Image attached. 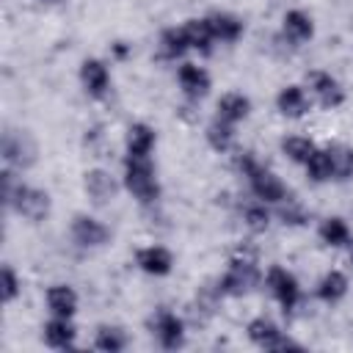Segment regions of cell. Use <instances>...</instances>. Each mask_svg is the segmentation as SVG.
<instances>
[{
    "instance_id": "6da1fadb",
    "label": "cell",
    "mask_w": 353,
    "mask_h": 353,
    "mask_svg": "<svg viewBox=\"0 0 353 353\" xmlns=\"http://www.w3.org/2000/svg\"><path fill=\"white\" fill-rule=\"evenodd\" d=\"M121 185L124 190L138 201V204H157L160 201V179L152 157H135L124 154V171H121Z\"/></svg>"
},
{
    "instance_id": "7a4b0ae2",
    "label": "cell",
    "mask_w": 353,
    "mask_h": 353,
    "mask_svg": "<svg viewBox=\"0 0 353 353\" xmlns=\"http://www.w3.org/2000/svg\"><path fill=\"white\" fill-rule=\"evenodd\" d=\"M262 276H265V273L259 270L256 256L248 254V251H237V254L229 259L223 276L218 279V290H221V295L243 298V295H248V292H254V290L259 287Z\"/></svg>"
},
{
    "instance_id": "3957f363",
    "label": "cell",
    "mask_w": 353,
    "mask_h": 353,
    "mask_svg": "<svg viewBox=\"0 0 353 353\" xmlns=\"http://www.w3.org/2000/svg\"><path fill=\"white\" fill-rule=\"evenodd\" d=\"M0 154H3L8 168L25 171L39 160V143H36L30 130H6L3 143H0Z\"/></svg>"
},
{
    "instance_id": "277c9868",
    "label": "cell",
    "mask_w": 353,
    "mask_h": 353,
    "mask_svg": "<svg viewBox=\"0 0 353 353\" xmlns=\"http://www.w3.org/2000/svg\"><path fill=\"white\" fill-rule=\"evenodd\" d=\"M8 207H11L19 218H25V221H30V223H39V221H44V218L50 215L52 199H50L47 190H41V188H36V185L19 182L17 190H14V196H11V201H8Z\"/></svg>"
},
{
    "instance_id": "5b68a950",
    "label": "cell",
    "mask_w": 353,
    "mask_h": 353,
    "mask_svg": "<svg viewBox=\"0 0 353 353\" xmlns=\"http://www.w3.org/2000/svg\"><path fill=\"white\" fill-rule=\"evenodd\" d=\"M268 292L276 298V303L284 309V312H292L298 303H301V284L295 279V273H290L287 268L281 265H270L262 276Z\"/></svg>"
},
{
    "instance_id": "8992f818",
    "label": "cell",
    "mask_w": 353,
    "mask_h": 353,
    "mask_svg": "<svg viewBox=\"0 0 353 353\" xmlns=\"http://www.w3.org/2000/svg\"><path fill=\"white\" fill-rule=\"evenodd\" d=\"M306 91H309L312 102H317L323 110H336L345 102L342 83L331 72H325V69H312L306 74Z\"/></svg>"
},
{
    "instance_id": "52a82bcc",
    "label": "cell",
    "mask_w": 353,
    "mask_h": 353,
    "mask_svg": "<svg viewBox=\"0 0 353 353\" xmlns=\"http://www.w3.org/2000/svg\"><path fill=\"white\" fill-rule=\"evenodd\" d=\"M149 328H152L154 339L160 342V347H165V350H176L185 345V320L171 309H157L149 317Z\"/></svg>"
},
{
    "instance_id": "ba28073f",
    "label": "cell",
    "mask_w": 353,
    "mask_h": 353,
    "mask_svg": "<svg viewBox=\"0 0 353 353\" xmlns=\"http://www.w3.org/2000/svg\"><path fill=\"white\" fill-rule=\"evenodd\" d=\"M245 182H248L254 199H259V201H265V204H273V207L290 196V193H287V185L281 182V176H279L276 171L265 168L262 163L245 176Z\"/></svg>"
},
{
    "instance_id": "9c48e42d",
    "label": "cell",
    "mask_w": 353,
    "mask_h": 353,
    "mask_svg": "<svg viewBox=\"0 0 353 353\" xmlns=\"http://www.w3.org/2000/svg\"><path fill=\"white\" fill-rule=\"evenodd\" d=\"M69 234H72V240H74L80 248H88V251H91V248H102V245L110 243V229H108L99 218H94V215H88V212H80V215L72 218Z\"/></svg>"
},
{
    "instance_id": "30bf717a",
    "label": "cell",
    "mask_w": 353,
    "mask_h": 353,
    "mask_svg": "<svg viewBox=\"0 0 353 353\" xmlns=\"http://www.w3.org/2000/svg\"><path fill=\"white\" fill-rule=\"evenodd\" d=\"M176 83H179V91L188 102H201L212 88L210 72L204 66L193 63V61H182L176 66Z\"/></svg>"
},
{
    "instance_id": "8fae6325",
    "label": "cell",
    "mask_w": 353,
    "mask_h": 353,
    "mask_svg": "<svg viewBox=\"0 0 353 353\" xmlns=\"http://www.w3.org/2000/svg\"><path fill=\"white\" fill-rule=\"evenodd\" d=\"M119 188H124V185H119V179L108 168H88L83 174V190H85L88 201L97 204V207H105V204L116 201Z\"/></svg>"
},
{
    "instance_id": "7c38bea8",
    "label": "cell",
    "mask_w": 353,
    "mask_h": 353,
    "mask_svg": "<svg viewBox=\"0 0 353 353\" xmlns=\"http://www.w3.org/2000/svg\"><path fill=\"white\" fill-rule=\"evenodd\" d=\"M80 85L91 99H105L110 94V69L102 58H85L80 63Z\"/></svg>"
},
{
    "instance_id": "4fadbf2b",
    "label": "cell",
    "mask_w": 353,
    "mask_h": 353,
    "mask_svg": "<svg viewBox=\"0 0 353 353\" xmlns=\"http://www.w3.org/2000/svg\"><path fill=\"white\" fill-rule=\"evenodd\" d=\"M312 105H314V102H312L306 85H298V83L284 85V88L276 94V110H279L284 119H292V121L309 116Z\"/></svg>"
},
{
    "instance_id": "5bb4252c",
    "label": "cell",
    "mask_w": 353,
    "mask_h": 353,
    "mask_svg": "<svg viewBox=\"0 0 353 353\" xmlns=\"http://www.w3.org/2000/svg\"><path fill=\"white\" fill-rule=\"evenodd\" d=\"M135 265L146 276H168L174 270V254L160 243H149L135 251Z\"/></svg>"
},
{
    "instance_id": "9a60e30c",
    "label": "cell",
    "mask_w": 353,
    "mask_h": 353,
    "mask_svg": "<svg viewBox=\"0 0 353 353\" xmlns=\"http://www.w3.org/2000/svg\"><path fill=\"white\" fill-rule=\"evenodd\" d=\"M157 146V132L152 124L146 121H132L124 130V154H135V157H152Z\"/></svg>"
},
{
    "instance_id": "2e32d148",
    "label": "cell",
    "mask_w": 353,
    "mask_h": 353,
    "mask_svg": "<svg viewBox=\"0 0 353 353\" xmlns=\"http://www.w3.org/2000/svg\"><path fill=\"white\" fill-rule=\"evenodd\" d=\"M281 36L290 44H295V47L312 41V36H314V19H312V14H306L303 8H290L284 14V19H281Z\"/></svg>"
},
{
    "instance_id": "e0dca14e",
    "label": "cell",
    "mask_w": 353,
    "mask_h": 353,
    "mask_svg": "<svg viewBox=\"0 0 353 353\" xmlns=\"http://www.w3.org/2000/svg\"><path fill=\"white\" fill-rule=\"evenodd\" d=\"M41 339L47 347H55V350H69L74 347V339H77V328L72 323V317H50L41 328Z\"/></svg>"
},
{
    "instance_id": "ac0fdd59",
    "label": "cell",
    "mask_w": 353,
    "mask_h": 353,
    "mask_svg": "<svg viewBox=\"0 0 353 353\" xmlns=\"http://www.w3.org/2000/svg\"><path fill=\"white\" fill-rule=\"evenodd\" d=\"M248 113H251V99L243 91H226L215 102V116L223 119V121H229V124L245 121Z\"/></svg>"
},
{
    "instance_id": "d6986e66",
    "label": "cell",
    "mask_w": 353,
    "mask_h": 353,
    "mask_svg": "<svg viewBox=\"0 0 353 353\" xmlns=\"http://www.w3.org/2000/svg\"><path fill=\"white\" fill-rule=\"evenodd\" d=\"M207 25H210V33L215 41L221 44H234L240 36H243V19L229 14V11H212L207 14Z\"/></svg>"
},
{
    "instance_id": "ffe728a7",
    "label": "cell",
    "mask_w": 353,
    "mask_h": 353,
    "mask_svg": "<svg viewBox=\"0 0 353 353\" xmlns=\"http://www.w3.org/2000/svg\"><path fill=\"white\" fill-rule=\"evenodd\" d=\"M234 127H237V124H229V121H223V119L215 116V119L204 127V141L210 143L212 152L226 154V152H232L234 143H237V132H234Z\"/></svg>"
},
{
    "instance_id": "44dd1931",
    "label": "cell",
    "mask_w": 353,
    "mask_h": 353,
    "mask_svg": "<svg viewBox=\"0 0 353 353\" xmlns=\"http://www.w3.org/2000/svg\"><path fill=\"white\" fill-rule=\"evenodd\" d=\"M44 301H47L50 314H55V317H74V312H77V292L69 284H52V287H47Z\"/></svg>"
},
{
    "instance_id": "7402d4cb",
    "label": "cell",
    "mask_w": 353,
    "mask_h": 353,
    "mask_svg": "<svg viewBox=\"0 0 353 353\" xmlns=\"http://www.w3.org/2000/svg\"><path fill=\"white\" fill-rule=\"evenodd\" d=\"M188 50H190V44H188V36H185L182 25L165 28L160 33V39H157V55L163 61H182Z\"/></svg>"
},
{
    "instance_id": "603a6c76",
    "label": "cell",
    "mask_w": 353,
    "mask_h": 353,
    "mask_svg": "<svg viewBox=\"0 0 353 353\" xmlns=\"http://www.w3.org/2000/svg\"><path fill=\"white\" fill-rule=\"evenodd\" d=\"M347 287H350V281H347V276L342 270H325L320 276L317 287H314V295L323 303H339L347 295Z\"/></svg>"
},
{
    "instance_id": "cb8c5ba5",
    "label": "cell",
    "mask_w": 353,
    "mask_h": 353,
    "mask_svg": "<svg viewBox=\"0 0 353 353\" xmlns=\"http://www.w3.org/2000/svg\"><path fill=\"white\" fill-rule=\"evenodd\" d=\"M325 154L331 160V176H334V182L353 179V146L334 141V143H325Z\"/></svg>"
},
{
    "instance_id": "d4e9b609",
    "label": "cell",
    "mask_w": 353,
    "mask_h": 353,
    "mask_svg": "<svg viewBox=\"0 0 353 353\" xmlns=\"http://www.w3.org/2000/svg\"><path fill=\"white\" fill-rule=\"evenodd\" d=\"M317 237H320L328 248H345L347 240L353 237V232H350V226H347L345 218H339V215H328V218L320 221V226H317Z\"/></svg>"
},
{
    "instance_id": "484cf974",
    "label": "cell",
    "mask_w": 353,
    "mask_h": 353,
    "mask_svg": "<svg viewBox=\"0 0 353 353\" xmlns=\"http://www.w3.org/2000/svg\"><path fill=\"white\" fill-rule=\"evenodd\" d=\"M182 30L188 36V44L190 50H199V52H210L215 39L210 33V25H207V17H190L182 22Z\"/></svg>"
},
{
    "instance_id": "4316f807",
    "label": "cell",
    "mask_w": 353,
    "mask_h": 353,
    "mask_svg": "<svg viewBox=\"0 0 353 353\" xmlns=\"http://www.w3.org/2000/svg\"><path fill=\"white\" fill-rule=\"evenodd\" d=\"M314 152H317V143L309 135H287V138H281V154L295 165H306Z\"/></svg>"
},
{
    "instance_id": "83f0119b",
    "label": "cell",
    "mask_w": 353,
    "mask_h": 353,
    "mask_svg": "<svg viewBox=\"0 0 353 353\" xmlns=\"http://www.w3.org/2000/svg\"><path fill=\"white\" fill-rule=\"evenodd\" d=\"M245 334H248V339L254 342V345H259V347H265V350H270L273 347V342L284 334L270 317H254L248 325H245Z\"/></svg>"
},
{
    "instance_id": "f1b7e54d",
    "label": "cell",
    "mask_w": 353,
    "mask_h": 353,
    "mask_svg": "<svg viewBox=\"0 0 353 353\" xmlns=\"http://www.w3.org/2000/svg\"><path fill=\"white\" fill-rule=\"evenodd\" d=\"M240 218H243L248 232H265L270 226V221H273V212H270V204H265L259 199H251V201L243 204Z\"/></svg>"
},
{
    "instance_id": "f546056e",
    "label": "cell",
    "mask_w": 353,
    "mask_h": 353,
    "mask_svg": "<svg viewBox=\"0 0 353 353\" xmlns=\"http://www.w3.org/2000/svg\"><path fill=\"white\" fill-rule=\"evenodd\" d=\"M94 347L102 350V353H119L127 347V331L121 325H99L97 334H94Z\"/></svg>"
},
{
    "instance_id": "4dcf8cb0",
    "label": "cell",
    "mask_w": 353,
    "mask_h": 353,
    "mask_svg": "<svg viewBox=\"0 0 353 353\" xmlns=\"http://www.w3.org/2000/svg\"><path fill=\"white\" fill-rule=\"evenodd\" d=\"M284 226H306L309 223V210L298 201V199H284L276 204V212H273Z\"/></svg>"
},
{
    "instance_id": "1f68e13d",
    "label": "cell",
    "mask_w": 353,
    "mask_h": 353,
    "mask_svg": "<svg viewBox=\"0 0 353 353\" xmlns=\"http://www.w3.org/2000/svg\"><path fill=\"white\" fill-rule=\"evenodd\" d=\"M303 168H306V176H309L312 182H317V185L334 182V176H331V160H328V154H325V146H317V152L309 157V163H306Z\"/></svg>"
},
{
    "instance_id": "d6a6232c",
    "label": "cell",
    "mask_w": 353,
    "mask_h": 353,
    "mask_svg": "<svg viewBox=\"0 0 353 353\" xmlns=\"http://www.w3.org/2000/svg\"><path fill=\"white\" fill-rule=\"evenodd\" d=\"M19 292H22V279L17 276V270L11 265H3V270H0V295H3V303L17 301Z\"/></svg>"
},
{
    "instance_id": "836d02e7",
    "label": "cell",
    "mask_w": 353,
    "mask_h": 353,
    "mask_svg": "<svg viewBox=\"0 0 353 353\" xmlns=\"http://www.w3.org/2000/svg\"><path fill=\"white\" fill-rule=\"evenodd\" d=\"M232 165H234V171L245 179V176L259 165V160L254 157V152H237V154H234V160H232Z\"/></svg>"
},
{
    "instance_id": "e575fe53",
    "label": "cell",
    "mask_w": 353,
    "mask_h": 353,
    "mask_svg": "<svg viewBox=\"0 0 353 353\" xmlns=\"http://www.w3.org/2000/svg\"><path fill=\"white\" fill-rule=\"evenodd\" d=\"M132 55V44H127V41H113L110 44V58L113 61H127Z\"/></svg>"
},
{
    "instance_id": "d590c367",
    "label": "cell",
    "mask_w": 353,
    "mask_h": 353,
    "mask_svg": "<svg viewBox=\"0 0 353 353\" xmlns=\"http://www.w3.org/2000/svg\"><path fill=\"white\" fill-rule=\"evenodd\" d=\"M345 248H347V262H350V268H353V237L347 240V245H345Z\"/></svg>"
},
{
    "instance_id": "8d00e7d4",
    "label": "cell",
    "mask_w": 353,
    "mask_h": 353,
    "mask_svg": "<svg viewBox=\"0 0 353 353\" xmlns=\"http://www.w3.org/2000/svg\"><path fill=\"white\" fill-rule=\"evenodd\" d=\"M41 3H55V0H41Z\"/></svg>"
}]
</instances>
